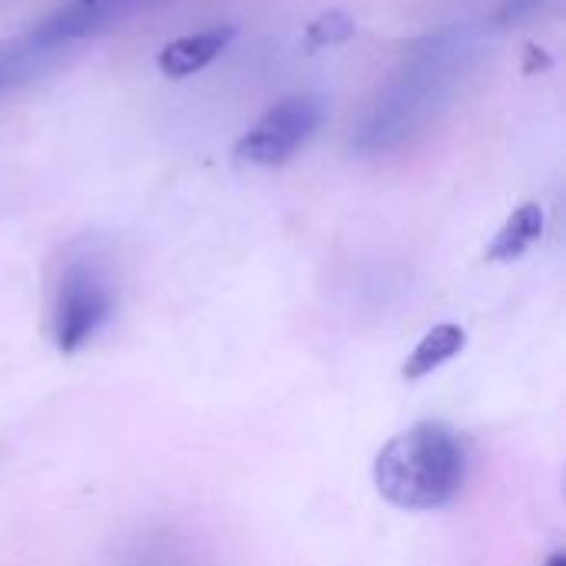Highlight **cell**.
I'll return each instance as SVG.
<instances>
[{
	"label": "cell",
	"mask_w": 566,
	"mask_h": 566,
	"mask_svg": "<svg viewBox=\"0 0 566 566\" xmlns=\"http://www.w3.org/2000/svg\"><path fill=\"white\" fill-rule=\"evenodd\" d=\"M471 53L474 46L458 27L421 40L368 99L352 146L365 156H385L424 136L451 106V96L471 66Z\"/></svg>",
	"instance_id": "1"
},
{
	"label": "cell",
	"mask_w": 566,
	"mask_h": 566,
	"mask_svg": "<svg viewBox=\"0 0 566 566\" xmlns=\"http://www.w3.org/2000/svg\"><path fill=\"white\" fill-rule=\"evenodd\" d=\"M464 448L451 428L424 421L395 434L375 458L378 494L401 511H438L461 494Z\"/></svg>",
	"instance_id": "2"
},
{
	"label": "cell",
	"mask_w": 566,
	"mask_h": 566,
	"mask_svg": "<svg viewBox=\"0 0 566 566\" xmlns=\"http://www.w3.org/2000/svg\"><path fill=\"white\" fill-rule=\"evenodd\" d=\"M116 308V285L109 265L96 252H73L53 285L50 335L56 352L73 355L109 322Z\"/></svg>",
	"instance_id": "3"
},
{
	"label": "cell",
	"mask_w": 566,
	"mask_h": 566,
	"mask_svg": "<svg viewBox=\"0 0 566 566\" xmlns=\"http://www.w3.org/2000/svg\"><path fill=\"white\" fill-rule=\"evenodd\" d=\"M325 119V103L312 93H295L279 99L272 109H265L252 129L242 133L235 143V159L249 166H282L289 163L322 126Z\"/></svg>",
	"instance_id": "4"
},
{
	"label": "cell",
	"mask_w": 566,
	"mask_h": 566,
	"mask_svg": "<svg viewBox=\"0 0 566 566\" xmlns=\"http://www.w3.org/2000/svg\"><path fill=\"white\" fill-rule=\"evenodd\" d=\"M232 36H235V30L229 23H219V27H206V30L176 36V40H169L156 53V66L169 80H186V76L206 70L212 60H219L222 50L232 43Z\"/></svg>",
	"instance_id": "5"
},
{
	"label": "cell",
	"mask_w": 566,
	"mask_h": 566,
	"mask_svg": "<svg viewBox=\"0 0 566 566\" xmlns=\"http://www.w3.org/2000/svg\"><path fill=\"white\" fill-rule=\"evenodd\" d=\"M464 348H468V332L454 322H441L411 348L408 361L401 365V375L405 381H421L438 368H444L448 361H454Z\"/></svg>",
	"instance_id": "6"
},
{
	"label": "cell",
	"mask_w": 566,
	"mask_h": 566,
	"mask_svg": "<svg viewBox=\"0 0 566 566\" xmlns=\"http://www.w3.org/2000/svg\"><path fill=\"white\" fill-rule=\"evenodd\" d=\"M547 216L541 202H524L517 206L507 222L497 229V235L488 245V262H514L521 255H527L534 249V242L544 235Z\"/></svg>",
	"instance_id": "7"
},
{
	"label": "cell",
	"mask_w": 566,
	"mask_h": 566,
	"mask_svg": "<svg viewBox=\"0 0 566 566\" xmlns=\"http://www.w3.org/2000/svg\"><path fill=\"white\" fill-rule=\"evenodd\" d=\"M56 50H43L33 40H17V43H0V96L30 83L40 70L53 63Z\"/></svg>",
	"instance_id": "8"
},
{
	"label": "cell",
	"mask_w": 566,
	"mask_h": 566,
	"mask_svg": "<svg viewBox=\"0 0 566 566\" xmlns=\"http://www.w3.org/2000/svg\"><path fill=\"white\" fill-rule=\"evenodd\" d=\"M352 36H355V20L345 10H328L315 17L305 30L308 46H338V43H348Z\"/></svg>",
	"instance_id": "9"
},
{
	"label": "cell",
	"mask_w": 566,
	"mask_h": 566,
	"mask_svg": "<svg viewBox=\"0 0 566 566\" xmlns=\"http://www.w3.org/2000/svg\"><path fill=\"white\" fill-rule=\"evenodd\" d=\"M537 7H544V0H504V7L497 10V23L524 20V17L534 13Z\"/></svg>",
	"instance_id": "10"
},
{
	"label": "cell",
	"mask_w": 566,
	"mask_h": 566,
	"mask_svg": "<svg viewBox=\"0 0 566 566\" xmlns=\"http://www.w3.org/2000/svg\"><path fill=\"white\" fill-rule=\"evenodd\" d=\"M547 566H566V557L564 554H554V557L547 560Z\"/></svg>",
	"instance_id": "11"
},
{
	"label": "cell",
	"mask_w": 566,
	"mask_h": 566,
	"mask_svg": "<svg viewBox=\"0 0 566 566\" xmlns=\"http://www.w3.org/2000/svg\"><path fill=\"white\" fill-rule=\"evenodd\" d=\"M76 3H90V7H93V3H99V0H76Z\"/></svg>",
	"instance_id": "12"
},
{
	"label": "cell",
	"mask_w": 566,
	"mask_h": 566,
	"mask_svg": "<svg viewBox=\"0 0 566 566\" xmlns=\"http://www.w3.org/2000/svg\"><path fill=\"white\" fill-rule=\"evenodd\" d=\"M106 3H129V0H106Z\"/></svg>",
	"instance_id": "13"
}]
</instances>
